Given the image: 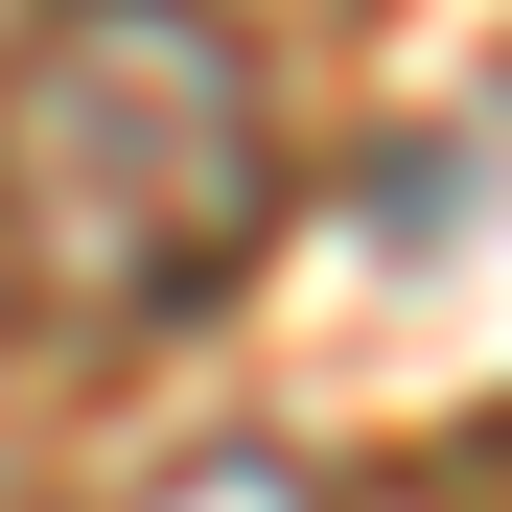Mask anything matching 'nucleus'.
Wrapping results in <instances>:
<instances>
[{
    "instance_id": "obj_2",
    "label": "nucleus",
    "mask_w": 512,
    "mask_h": 512,
    "mask_svg": "<svg viewBox=\"0 0 512 512\" xmlns=\"http://www.w3.org/2000/svg\"><path fill=\"white\" fill-rule=\"evenodd\" d=\"M373 233H396V256L466 233V140H396V163H373Z\"/></svg>"
},
{
    "instance_id": "obj_1",
    "label": "nucleus",
    "mask_w": 512,
    "mask_h": 512,
    "mask_svg": "<svg viewBox=\"0 0 512 512\" xmlns=\"http://www.w3.org/2000/svg\"><path fill=\"white\" fill-rule=\"evenodd\" d=\"M280 70L233 0H24L0 24V326L163 350L280 256Z\"/></svg>"
}]
</instances>
